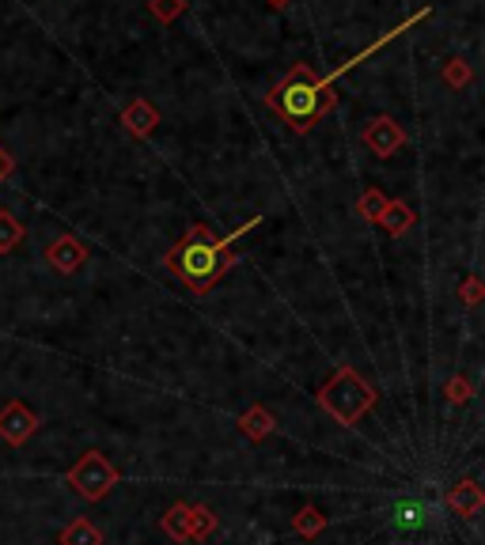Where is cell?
Returning a JSON list of instances; mask_svg holds the SVG:
<instances>
[{
    "mask_svg": "<svg viewBox=\"0 0 485 545\" xmlns=\"http://www.w3.org/2000/svg\"><path fill=\"white\" fill-rule=\"evenodd\" d=\"M327 87H322V80L315 76V72L308 65H296L289 76H284L274 95H269V106L274 111H281V118L292 125V130H308V125H315V118L322 114V106H327Z\"/></svg>",
    "mask_w": 485,
    "mask_h": 545,
    "instance_id": "1",
    "label": "cell"
},
{
    "mask_svg": "<svg viewBox=\"0 0 485 545\" xmlns=\"http://www.w3.org/2000/svg\"><path fill=\"white\" fill-rule=\"evenodd\" d=\"M243 231H247V228H243ZM243 231H236L231 239H220V243H212L205 231H193L190 239H183V246L171 250V269H175L186 284H193V288H209L212 281L220 277V269H224V258H220V254L228 250V243H236Z\"/></svg>",
    "mask_w": 485,
    "mask_h": 545,
    "instance_id": "2",
    "label": "cell"
},
{
    "mask_svg": "<svg viewBox=\"0 0 485 545\" xmlns=\"http://www.w3.org/2000/svg\"><path fill=\"white\" fill-rule=\"evenodd\" d=\"M433 504H425V500H413V496H406V500H399L391 507V523L399 526V531H406V534H418V531H425V526H433Z\"/></svg>",
    "mask_w": 485,
    "mask_h": 545,
    "instance_id": "3",
    "label": "cell"
},
{
    "mask_svg": "<svg viewBox=\"0 0 485 545\" xmlns=\"http://www.w3.org/2000/svg\"><path fill=\"white\" fill-rule=\"evenodd\" d=\"M368 144L375 148V156H391V152L402 144V133L394 130V125H391L387 118H380V121H375L372 130H368Z\"/></svg>",
    "mask_w": 485,
    "mask_h": 545,
    "instance_id": "4",
    "label": "cell"
},
{
    "mask_svg": "<svg viewBox=\"0 0 485 545\" xmlns=\"http://www.w3.org/2000/svg\"><path fill=\"white\" fill-rule=\"evenodd\" d=\"M12 171V159L4 156V148H0V182H4V174Z\"/></svg>",
    "mask_w": 485,
    "mask_h": 545,
    "instance_id": "5",
    "label": "cell"
}]
</instances>
